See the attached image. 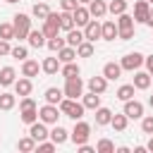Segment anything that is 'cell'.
<instances>
[{
    "label": "cell",
    "mask_w": 153,
    "mask_h": 153,
    "mask_svg": "<svg viewBox=\"0 0 153 153\" xmlns=\"http://www.w3.org/2000/svg\"><path fill=\"white\" fill-rule=\"evenodd\" d=\"M57 105H60L57 110H60L65 117H72V120H81V117H84V110H86L81 103H76V98H62Z\"/></svg>",
    "instance_id": "1"
},
{
    "label": "cell",
    "mask_w": 153,
    "mask_h": 153,
    "mask_svg": "<svg viewBox=\"0 0 153 153\" xmlns=\"http://www.w3.org/2000/svg\"><path fill=\"white\" fill-rule=\"evenodd\" d=\"M117 36L122 41H129L134 36V17H129L124 12L120 14V19H117Z\"/></svg>",
    "instance_id": "2"
},
{
    "label": "cell",
    "mask_w": 153,
    "mask_h": 153,
    "mask_svg": "<svg viewBox=\"0 0 153 153\" xmlns=\"http://www.w3.org/2000/svg\"><path fill=\"white\" fill-rule=\"evenodd\" d=\"M12 26H14V38H26L29 36V31H31V19L26 17V14H14V22H12Z\"/></svg>",
    "instance_id": "3"
},
{
    "label": "cell",
    "mask_w": 153,
    "mask_h": 153,
    "mask_svg": "<svg viewBox=\"0 0 153 153\" xmlns=\"http://www.w3.org/2000/svg\"><path fill=\"white\" fill-rule=\"evenodd\" d=\"M41 31L45 33V38L57 36V31H60V14H57V12H50V14L43 19V29H41Z\"/></svg>",
    "instance_id": "4"
},
{
    "label": "cell",
    "mask_w": 153,
    "mask_h": 153,
    "mask_svg": "<svg viewBox=\"0 0 153 153\" xmlns=\"http://www.w3.org/2000/svg\"><path fill=\"white\" fill-rule=\"evenodd\" d=\"M62 93H65L67 98H79V96H84V84H81V79H79V76H69Z\"/></svg>",
    "instance_id": "5"
},
{
    "label": "cell",
    "mask_w": 153,
    "mask_h": 153,
    "mask_svg": "<svg viewBox=\"0 0 153 153\" xmlns=\"http://www.w3.org/2000/svg\"><path fill=\"white\" fill-rule=\"evenodd\" d=\"M72 136V141L79 146V143H86L88 141V136H91V124H86V122H76L74 124V131L69 134Z\"/></svg>",
    "instance_id": "6"
},
{
    "label": "cell",
    "mask_w": 153,
    "mask_h": 153,
    "mask_svg": "<svg viewBox=\"0 0 153 153\" xmlns=\"http://www.w3.org/2000/svg\"><path fill=\"white\" fill-rule=\"evenodd\" d=\"M141 65H143V55H141V53H127V55L122 57V62H120V67L127 69V72H134V69H139Z\"/></svg>",
    "instance_id": "7"
},
{
    "label": "cell",
    "mask_w": 153,
    "mask_h": 153,
    "mask_svg": "<svg viewBox=\"0 0 153 153\" xmlns=\"http://www.w3.org/2000/svg\"><path fill=\"white\" fill-rule=\"evenodd\" d=\"M57 105H53V103H48V105H43L41 110H38V120L41 122H45V124H55L57 122Z\"/></svg>",
    "instance_id": "8"
},
{
    "label": "cell",
    "mask_w": 153,
    "mask_h": 153,
    "mask_svg": "<svg viewBox=\"0 0 153 153\" xmlns=\"http://www.w3.org/2000/svg\"><path fill=\"white\" fill-rule=\"evenodd\" d=\"M124 115H127V120H139V117H143V105L139 103V100H124Z\"/></svg>",
    "instance_id": "9"
},
{
    "label": "cell",
    "mask_w": 153,
    "mask_h": 153,
    "mask_svg": "<svg viewBox=\"0 0 153 153\" xmlns=\"http://www.w3.org/2000/svg\"><path fill=\"white\" fill-rule=\"evenodd\" d=\"M29 136L36 139V143H38V141H43L45 136H50V131L45 129V122H38V120H36L33 124H29Z\"/></svg>",
    "instance_id": "10"
},
{
    "label": "cell",
    "mask_w": 153,
    "mask_h": 153,
    "mask_svg": "<svg viewBox=\"0 0 153 153\" xmlns=\"http://www.w3.org/2000/svg\"><path fill=\"white\" fill-rule=\"evenodd\" d=\"M72 19H74V26H86L91 14H88V7H81L76 5V10H72Z\"/></svg>",
    "instance_id": "11"
},
{
    "label": "cell",
    "mask_w": 153,
    "mask_h": 153,
    "mask_svg": "<svg viewBox=\"0 0 153 153\" xmlns=\"http://www.w3.org/2000/svg\"><path fill=\"white\" fill-rule=\"evenodd\" d=\"M148 12H151V5H148L146 0H139V2L134 5V22H143V24H146Z\"/></svg>",
    "instance_id": "12"
},
{
    "label": "cell",
    "mask_w": 153,
    "mask_h": 153,
    "mask_svg": "<svg viewBox=\"0 0 153 153\" xmlns=\"http://www.w3.org/2000/svg\"><path fill=\"white\" fill-rule=\"evenodd\" d=\"M84 38L86 41H96V38H100V24L96 22V19H88V24L84 26Z\"/></svg>",
    "instance_id": "13"
},
{
    "label": "cell",
    "mask_w": 153,
    "mask_h": 153,
    "mask_svg": "<svg viewBox=\"0 0 153 153\" xmlns=\"http://www.w3.org/2000/svg\"><path fill=\"white\" fill-rule=\"evenodd\" d=\"M105 12H108V5H105L103 0H91V2H88V14H91V17L100 19Z\"/></svg>",
    "instance_id": "14"
},
{
    "label": "cell",
    "mask_w": 153,
    "mask_h": 153,
    "mask_svg": "<svg viewBox=\"0 0 153 153\" xmlns=\"http://www.w3.org/2000/svg\"><path fill=\"white\" fill-rule=\"evenodd\" d=\"M100 38H105V41H115V38H117V24H115V22H105V24H100Z\"/></svg>",
    "instance_id": "15"
},
{
    "label": "cell",
    "mask_w": 153,
    "mask_h": 153,
    "mask_svg": "<svg viewBox=\"0 0 153 153\" xmlns=\"http://www.w3.org/2000/svg\"><path fill=\"white\" fill-rule=\"evenodd\" d=\"M26 38H29V45H31V48H43V45H45V33L38 31V29H31Z\"/></svg>",
    "instance_id": "16"
},
{
    "label": "cell",
    "mask_w": 153,
    "mask_h": 153,
    "mask_svg": "<svg viewBox=\"0 0 153 153\" xmlns=\"http://www.w3.org/2000/svg\"><path fill=\"white\" fill-rule=\"evenodd\" d=\"M105 88H108V79H105V76H91V79H88V91H93V93H105Z\"/></svg>",
    "instance_id": "17"
},
{
    "label": "cell",
    "mask_w": 153,
    "mask_h": 153,
    "mask_svg": "<svg viewBox=\"0 0 153 153\" xmlns=\"http://www.w3.org/2000/svg\"><path fill=\"white\" fill-rule=\"evenodd\" d=\"M81 105H84L86 110H96V108H100V93H93V91H88V93L84 96Z\"/></svg>",
    "instance_id": "18"
},
{
    "label": "cell",
    "mask_w": 153,
    "mask_h": 153,
    "mask_svg": "<svg viewBox=\"0 0 153 153\" xmlns=\"http://www.w3.org/2000/svg\"><path fill=\"white\" fill-rule=\"evenodd\" d=\"M81 41H84V31H79V26H76V29H69V31H67V38H65V43H67V45L76 48V45H79Z\"/></svg>",
    "instance_id": "19"
},
{
    "label": "cell",
    "mask_w": 153,
    "mask_h": 153,
    "mask_svg": "<svg viewBox=\"0 0 153 153\" xmlns=\"http://www.w3.org/2000/svg\"><path fill=\"white\" fill-rule=\"evenodd\" d=\"M74 57H76V48H72V45H65V48L57 50V60L60 62H74Z\"/></svg>",
    "instance_id": "20"
},
{
    "label": "cell",
    "mask_w": 153,
    "mask_h": 153,
    "mask_svg": "<svg viewBox=\"0 0 153 153\" xmlns=\"http://www.w3.org/2000/svg\"><path fill=\"white\" fill-rule=\"evenodd\" d=\"M120 74H122V67H120L117 62H108V65L103 67V76H105V79H120Z\"/></svg>",
    "instance_id": "21"
},
{
    "label": "cell",
    "mask_w": 153,
    "mask_h": 153,
    "mask_svg": "<svg viewBox=\"0 0 153 153\" xmlns=\"http://www.w3.org/2000/svg\"><path fill=\"white\" fill-rule=\"evenodd\" d=\"M148 86H151V74H148V72H136V74H134V88H141V91H143V88H148Z\"/></svg>",
    "instance_id": "22"
},
{
    "label": "cell",
    "mask_w": 153,
    "mask_h": 153,
    "mask_svg": "<svg viewBox=\"0 0 153 153\" xmlns=\"http://www.w3.org/2000/svg\"><path fill=\"white\" fill-rule=\"evenodd\" d=\"M14 91H17V96H29L31 93V79L24 76V79L14 81Z\"/></svg>",
    "instance_id": "23"
},
{
    "label": "cell",
    "mask_w": 153,
    "mask_h": 153,
    "mask_svg": "<svg viewBox=\"0 0 153 153\" xmlns=\"http://www.w3.org/2000/svg\"><path fill=\"white\" fill-rule=\"evenodd\" d=\"M41 69H43L45 74H55V72L60 69V60H57V57H45L43 65H41Z\"/></svg>",
    "instance_id": "24"
},
{
    "label": "cell",
    "mask_w": 153,
    "mask_h": 153,
    "mask_svg": "<svg viewBox=\"0 0 153 153\" xmlns=\"http://www.w3.org/2000/svg\"><path fill=\"white\" fill-rule=\"evenodd\" d=\"M22 74L29 76V79L36 76V74H38V62H36V60H24V65H22Z\"/></svg>",
    "instance_id": "25"
},
{
    "label": "cell",
    "mask_w": 153,
    "mask_h": 153,
    "mask_svg": "<svg viewBox=\"0 0 153 153\" xmlns=\"http://www.w3.org/2000/svg\"><path fill=\"white\" fill-rule=\"evenodd\" d=\"M110 120H112V112L108 110V108H96V124H110Z\"/></svg>",
    "instance_id": "26"
},
{
    "label": "cell",
    "mask_w": 153,
    "mask_h": 153,
    "mask_svg": "<svg viewBox=\"0 0 153 153\" xmlns=\"http://www.w3.org/2000/svg\"><path fill=\"white\" fill-rule=\"evenodd\" d=\"M14 76H17V74H14L12 67H2V69H0V84H2V86H12V84H14Z\"/></svg>",
    "instance_id": "27"
},
{
    "label": "cell",
    "mask_w": 153,
    "mask_h": 153,
    "mask_svg": "<svg viewBox=\"0 0 153 153\" xmlns=\"http://www.w3.org/2000/svg\"><path fill=\"white\" fill-rule=\"evenodd\" d=\"M76 55H79V57H91V55H93V43L84 38V41L76 45Z\"/></svg>",
    "instance_id": "28"
},
{
    "label": "cell",
    "mask_w": 153,
    "mask_h": 153,
    "mask_svg": "<svg viewBox=\"0 0 153 153\" xmlns=\"http://www.w3.org/2000/svg\"><path fill=\"white\" fill-rule=\"evenodd\" d=\"M60 100H62V91H60V88H55V86L45 88V103H53V105H57Z\"/></svg>",
    "instance_id": "29"
},
{
    "label": "cell",
    "mask_w": 153,
    "mask_h": 153,
    "mask_svg": "<svg viewBox=\"0 0 153 153\" xmlns=\"http://www.w3.org/2000/svg\"><path fill=\"white\" fill-rule=\"evenodd\" d=\"M50 139L60 146V143H65L67 139H69V134H67V129H62V127H55L53 131H50Z\"/></svg>",
    "instance_id": "30"
},
{
    "label": "cell",
    "mask_w": 153,
    "mask_h": 153,
    "mask_svg": "<svg viewBox=\"0 0 153 153\" xmlns=\"http://www.w3.org/2000/svg\"><path fill=\"white\" fill-rule=\"evenodd\" d=\"M60 29H65V31H69V29H74V19H72V12H60Z\"/></svg>",
    "instance_id": "31"
},
{
    "label": "cell",
    "mask_w": 153,
    "mask_h": 153,
    "mask_svg": "<svg viewBox=\"0 0 153 153\" xmlns=\"http://www.w3.org/2000/svg\"><path fill=\"white\" fill-rule=\"evenodd\" d=\"M117 98H120V100H129V98H134V84H124V86H120V88H117Z\"/></svg>",
    "instance_id": "32"
},
{
    "label": "cell",
    "mask_w": 153,
    "mask_h": 153,
    "mask_svg": "<svg viewBox=\"0 0 153 153\" xmlns=\"http://www.w3.org/2000/svg\"><path fill=\"white\" fill-rule=\"evenodd\" d=\"M110 124L115 127V131H124V129H127V115H124V112H122V115H112Z\"/></svg>",
    "instance_id": "33"
},
{
    "label": "cell",
    "mask_w": 153,
    "mask_h": 153,
    "mask_svg": "<svg viewBox=\"0 0 153 153\" xmlns=\"http://www.w3.org/2000/svg\"><path fill=\"white\" fill-rule=\"evenodd\" d=\"M17 148H19V151H24V153H31V151H36V139H31V136H26V139H19Z\"/></svg>",
    "instance_id": "34"
},
{
    "label": "cell",
    "mask_w": 153,
    "mask_h": 153,
    "mask_svg": "<svg viewBox=\"0 0 153 153\" xmlns=\"http://www.w3.org/2000/svg\"><path fill=\"white\" fill-rule=\"evenodd\" d=\"M31 12H33V17H38V19H45V17L50 14V7H48L45 2H36Z\"/></svg>",
    "instance_id": "35"
},
{
    "label": "cell",
    "mask_w": 153,
    "mask_h": 153,
    "mask_svg": "<svg viewBox=\"0 0 153 153\" xmlns=\"http://www.w3.org/2000/svg\"><path fill=\"white\" fill-rule=\"evenodd\" d=\"M36 120H38V110H36V108L22 110V122H24V124H33Z\"/></svg>",
    "instance_id": "36"
},
{
    "label": "cell",
    "mask_w": 153,
    "mask_h": 153,
    "mask_svg": "<svg viewBox=\"0 0 153 153\" xmlns=\"http://www.w3.org/2000/svg\"><path fill=\"white\" fill-rule=\"evenodd\" d=\"M14 103H17V98H14L12 93H2V96H0V110H12Z\"/></svg>",
    "instance_id": "37"
},
{
    "label": "cell",
    "mask_w": 153,
    "mask_h": 153,
    "mask_svg": "<svg viewBox=\"0 0 153 153\" xmlns=\"http://www.w3.org/2000/svg\"><path fill=\"white\" fill-rule=\"evenodd\" d=\"M62 76H65V79H69V76H79V65H74V62H65V67H62Z\"/></svg>",
    "instance_id": "38"
},
{
    "label": "cell",
    "mask_w": 153,
    "mask_h": 153,
    "mask_svg": "<svg viewBox=\"0 0 153 153\" xmlns=\"http://www.w3.org/2000/svg\"><path fill=\"white\" fill-rule=\"evenodd\" d=\"M96 151H98V153H115V143H112L110 139H100L98 146H96Z\"/></svg>",
    "instance_id": "39"
},
{
    "label": "cell",
    "mask_w": 153,
    "mask_h": 153,
    "mask_svg": "<svg viewBox=\"0 0 153 153\" xmlns=\"http://www.w3.org/2000/svg\"><path fill=\"white\" fill-rule=\"evenodd\" d=\"M108 10H110L112 14H122V12L127 10V0H112V2L108 5Z\"/></svg>",
    "instance_id": "40"
},
{
    "label": "cell",
    "mask_w": 153,
    "mask_h": 153,
    "mask_svg": "<svg viewBox=\"0 0 153 153\" xmlns=\"http://www.w3.org/2000/svg\"><path fill=\"white\" fill-rule=\"evenodd\" d=\"M45 45H48L50 50H55V53H57L60 48H65V38H60V36H53V38H48V41H45Z\"/></svg>",
    "instance_id": "41"
},
{
    "label": "cell",
    "mask_w": 153,
    "mask_h": 153,
    "mask_svg": "<svg viewBox=\"0 0 153 153\" xmlns=\"http://www.w3.org/2000/svg\"><path fill=\"white\" fill-rule=\"evenodd\" d=\"M0 38H2V41L14 38V26H12V24H0Z\"/></svg>",
    "instance_id": "42"
},
{
    "label": "cell",
    "mask_w": 153,
    "mask_h": 153,
    "mask_svg": "<svg viewBox=\"0 0 153 153\" xmlns=\"http://www.w3.org/2000/svg\"><path fill=\"white\" fill-rule=\"evenodd\" d=\"M10 55H12L14 60H26V48H24V45H14V48L10 50Z\"/></svg>",
    "instance_id": "43"
},
{
    "label": "cell",
    "mask_w": 153,
    "mask_h": 153,
    "mask_svg": "<svg viewBox=\"0 0 153 153\" xmlns=\"http://www.w3.org/2000/svg\"><path fill=\"white\" fill-rule=\"evenodd\" d=\"M55 146H57L55 141H45V139L36 143V148H38V151H43V153H50V151H55Z\"/></svg>",
    "instance_id": "44"
},
{
    "label": "cell",
    "mask_w": 153,
    "mask_h": 153,
    "mask_svg": "<svg viewBox=\"0 0 153 153\" xmlns=\"http://www.w3.org/2000/svg\"><path fill=\"white\" fill-rule=\"evenodd\" d=\"M141 129H143L146 134H153V115L143 117V122H141Z\"/></svg>",
    "instance_id": "45"
},
{
    "label": "cell",
    "mask_w": 153,
    "mask_h": 153,
    "mask_svg": "<svg viewBox=\"0 0 153 153\" xmlns=\"http://www.w3.org/2000/svg\"><path fill=\"white\" fill-rule=\"evenodd\" d=\"M19 108H22V110L36 108V100H33V98H29V96H22V103H19Z\"/></svg>",
    "instance_id": "46"
},
{
    "label": "cell",
    "mask_w": 153,
    "mask_h": 153,
    "mask_svg": "<svg viewBox=\"0 0 153 153\" xmlns=\"http://www.w3.org/2000/svg\"><path fill=\"white\" fill-rule=\"evenodd\" d=\"M60 5H62V10H65V12H72V10H76V5H79V2H76V0H62Z\"/></svg>",
    "instance_id": "47"
},
{
    "label": "cell",
    "mask_w": 153,
    "mask_h": 153,
    "mask_svg": "<svg viewBox=\"0 0 153 153\" xmlns=\"http://www.w3.org/2000/svg\"><path fill=\"white\" fill-rule=\"evenodd\" d=\"M10 50H12V48H10V41H2V38H0V57H2V55H10Z\"/></svg>",
    "instance_id": "48"
},
{
    "label": "cell",
    "mask_w": 153,
    "mask_h": 153,
    "mask_svg": "<svg viewBox=\"0 0 153 153\" xmlns=\"http://www.w3.org/2000/svg\"><path fill=\"white\" fill-rule=\"evenodd\" d=\"M143 62H146V67H148V74H151V79H153V55L143 57Z\"/></svg>",
    "instance_id": "49"
},
{
    "label": "cell",
    "mask_w": 153,
    "mask_h": 153,
    "mask_svg": "<svg viewBox=\"0 0 153 153\" xmlns=\"http://www.w3.org/2000/svg\"><path fill=\"white\" fill-rule=\"evenodd\" d=\"M79 153H93V148L86 146V143H79Z\"/></svg>",
    "instance_id": "50"
},
{
    "label": "cell",
    "mask_w": 153,
    "mask_h": 153,
    "mask_svg": "<svg viewBox=\"0 0 153 153\" xmlns=\"http://www.w3.org/2000/svg\"><path fill=\"white\" fill-rule=\"evenodd\" d=\"M146 24H148V26H153V7H151V12H148V19H146Z\"/></svg>",
    "instance_id": "51"
},
{
    "label": "cell",
    "mask_w": 153,
    "mask_h": 153,
    "mask_svg": "<svg viewBox=\"0 0 153 153\" xmlns=\"http://www.w3.org/2000/svg\"><path fill=\"white\" fill-rule=\"evenodd\" d=\"M148 151H153V134H151V141H148V146H146Z\"/></svg>",
    "instance_id": "52"
},
{
    "label": "cell",
    "mask_w": 153,
    "mask_h": 153,
    "mask_svg": "<svg viewBox=\"0 0 153 153\" xmlns=\"http://www.w3.org/2000/svg\"><path fill=\"white\" fill-rule=\"evenodd\" d=\"M76 2H81V5H88V2H91V0H76Z\"/></svg>",
    "instance_id": "53"
},
{
    "label": "cell",
    "mask_w": 153,
    "mask_h": 153,
    "mask_svg": "<svg viewBox=\"0 0 153 153\" xmlns=\"http://www.w3.org/2000/svg\"><path fill=\"white\" fill-rule=\"evenodd\" d=\"M148 103H151V108H153V96H151V98H148Z\"/></svg>",
    "instance_id": "54"
},
{
    "label": "cell",
    "mask_w": 153,
    "mask_h": 153,
    "mask_svg": "<svg viewBox=\"0 0 153 153\" xmlns=\"http://www.w3.org/2000/svg\"><path fill=\"white\" fill-rule=\"evenodd\" d=\"M146 2H148V5H151V7H153V0H146Z\"/></svg>",
    "instance_id": "55"
},
{
    "label": "cell",
    "mask_w": 153,
    "mask_h": 153,
    "mask_svg": "<svg viewBox=\"0 0 153 153\" xmlns=\"http://www.w3.org/2000/svg\"><path fill=\"white\" fill-rule=\"evenodd\" d=\"M5 2H19V0H5Z\"/></svg>",
    "instance_id": "56"
}]
</instances>
